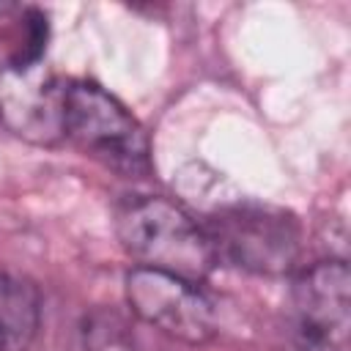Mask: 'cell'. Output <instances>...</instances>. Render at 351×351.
Segmentation results:
<instances>
[{
	"mask_svg": "<svg viewBox=\"0 0 351 351\" xmlns=\"http://www.w3.org/2000/svg\"><path fill=\"white\" fill-rule=\"evenodd\" d=\"M200 228L217 261L255 274H285L302 252V225L280 206L219 200Z\"/></svg>",
	"mask_w": 351,
	"mask_h": 351,
	"instance_id": "cell-1",
	"label": "cell"
},
{
	"mask_svg": "<svg viewBox=\"0 0 351 351\" xmlns=\"http://www.w3.org/2000/svg\"><path fill=\"white\" fill-rule=\"evenodd\" d=\"M115 228L123 250L145 269L200 282L217 263L203 228L165 197L126 200L118 208Z\"/></svg>",
	"mask_w": 351,
	"mask_h": 351,
	"instance_id": "cell-2",
	"label": "cell"
},
{
	"mask_svg": "<svg viewBox=\"0 0 351 351\" xmlns=\"http://www.w3.org/2000/svg\"><path fill=\"white\" fill-rule=\"evenodd\" d=\"M63 137L123 178H145L151 173V143L145 129L96 82H66Z\"/></svg>",
	"mask_w": 351,
	"mask_h": 351,
	"instance_id": "cell-3",
	"label": "cell"
},
{
	"mask_svg": "<svg viewBox=\"0 0 351 351\" xmlns=\"http://www.w3.org/2000/svg\"><path fill=\"white\" fill-rule=\"evenodd\" d=\"M126 302L140 321L181 343L200 346L217 332L214 304L197 282L184 277L134 266L126 274Z\"/></svg>",
	"mask_w": 351,
	"mask_h": 351,
	"instance_id": "cell-4",
	"label": "cell"
},
{
	"mask_svg": "<svg viewBox=\"0 0 351 351\" xmlns=\"http://www.w3.org/2000/svg\"><path fill=\"white\" fill-rule=\"evenodd\" d=\"M293 315L302 351H348L351 274L346 261H321L296 277Z\"/></svg>",
	"mask_w": 351,
	"mask_h": 351,
	"instance_id": "cell-5",
	"label": "cell"
},
{
	"mask_svg": "<svg viewBox=\"0 0 351 351\" xmlns=\"http://www.w3.org/2000/svg\"><path fill=\"white\" fill-rule=\"evenodd\" d=\"M66 82L44 63L0 66V123L36 145H55L63 137Z\"/></svg>",
	"mask_w": 351,
	"mask_h": 351,
	"instance_id": "cell-6",
	"label": "cell"
},
{
	"mask_svg": "<svg viewBox=\"0 0 351 351\" xmlns=\"http://www.w3.org/2000/svg\"><path fill=\"white\" fill-rule=\"evenodd\" d=\"M41 326V293L33 280L0 269V351H30Z\"/></svg>",
	"mask_w": 351,
	"mask_h": 351,
	"instance_id": "cell-7",
	"label": "cell"
},
{
	"mask_svg": "<svg viewBox=\"0 0 351 351\" xmlns=\"http://www.w3.org/2000/svg\"><path fill=\"white\" fill-rule=\"evenodd\" d=\"M47 38H49L47 14L38 11V8H25L22 19L16 22V38H14V47H11L8 58H5V63H11V66L44 63Z\"/></svg>",
	"mask_w": 351,
	"mask_h": 351,
	"instance_id": "cell-8",
	"label": "cell"
}]
</instances>
